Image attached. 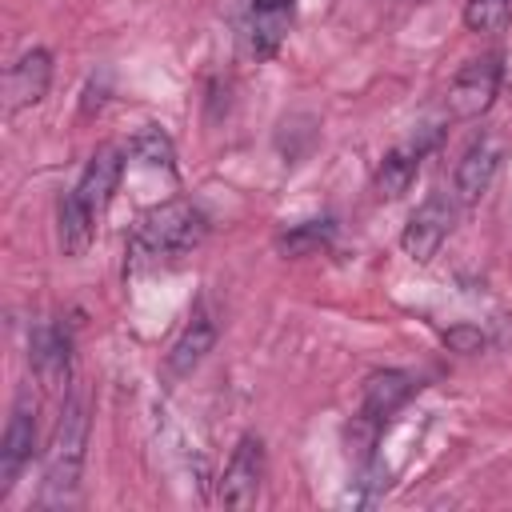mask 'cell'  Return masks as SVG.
<instances>
[{
	"instance_id": "4fadbf2b",
	"label": "cell",
	"mask_w": 512,
	"mask_h": 512,
	"mask_svg": "<svg viewBox=\"0 0 512 512\" xmlns=\"http://www.w3.org/2000/svg\"><path fill=\"white\" fill-rule=\"evenodd\" d=\"M96 236V212L84 204V196L72 188L56 204V240L64 256H84Z\"/></svg>"
},
{
	"instance_id": "ac0fdd59",
	"label": "cell",
	"mask_w": 512,
	"mask_h": 512,
	"mask_svg": "<svg viewBox=\"0 0 512 512\" xmlns=\"http://www.w3.org/2000/svg\"><path fill=\"white\" fill-rule=\"evenodd\" d=\"M512 20V0H464L468 32H500Z\"/></svg>"
},
{
	"instance_id": "d6986e66",
	"label": "cell",
	"mask_w": 512,
	"mask_h": 512,
	"mask_svg": "<svg viewBox=\"0 0 512 512\" xmlns=\"http://www.w3.org/2000/svg\"><path fill=\"white\" fill-rule=\"evenodd\" d=\"M444 344H448L452 352H464V356H472V352H480V348L488 344V336H484L476 324H452V328L444 332Z\"/></svg>"
},
{
	"instance_id": "2e32d148",
	"label": "cell",
	"mask_w": 512,
	"mask_h": 512,
	"mask_svg": "<svg viewBox=\"0 0 512 512\" xmlns=\"http://www.w3.org/2000/svg\"><path fill=\"white\" fill-rule=\"evenodd\" d=\"M128 152H132L140 164H148V168H164V172L176 168V148H172L168 132H160L156 124H144V128L128 140Z\"/></svg>"
},
{
	"instance_id": "52a82bcc",
	"label": "cell",
	"mask_w": 512,
	"mask_h": 512,
	"mask_svg": "<svg viewBox=\"0 0 512 512\" xmlns=\"http://www.w3.org/2000/svg\"><path fill=\"white\" fill-rule=\"evenodd\" d=\"M28 364L48 392H64L72 380V344L60 324H36L28 336Z\"/></svg>"
},
{
	"instance_id": "ffe728a7",
	"label": "cell",
	"mask_w": 512,
	"mask_h": 512,
	"mask_svg": "<svg viewBox=\"0 0 512 512\" xmlns=\"http://www.w3.org/2000/svg\"><path fill=\"white\" fill-rule=\"evenodd\" d=\"M260 8H292V0H256Z\"/></svg>"
},
{
	"instance_id": "9c48e42d",
	"label": "cell",
	"mask_w": 512,
	"mask_h": 512,
	"mask_svg": "<svg viewBox=\"0 0 512 512\" xmlns=\"http://www.w3.org/2000/svg\"><path fill=\"white\" fill-rule=\"evenodd\" d=\"M48 84H52V56L48 48H28L12 72H8V108L20 112V108H32L48 96Z\"/></svg>"
},
{
	"instance_id": "6da1fadb",
	"label": "cell",
	"mask_w": 512,
	"mask_h": 512,
	"mask_svg": "<svg viewBox=\"0 0 512 512\" xmlns=\"http://www.w3.org/2000/svg\"><path fill=\"white\" fill-rule=\"evenodd\" d=\"M204 232L208 220L192 200H164L136 220L132 248L140 256H184L204 240Z\"/></svg>"
},
{
	"instance_id": "9a60e30c",
	"label": "cell",
	"mask_w": 512,
	"mask_h": 512,
	"mask_svg": "<svg viewBox=\"0 0 512 512\" xmlns=\"http://www.w3.org/2000/svg\"><path fill=\"white\" fill-rule=\"evenodd\" d=\"M292 24V8H252V20H248V56L264 60L280 48L284 32Z\"/></svg>"
},
{
	"instance_id": "7c38bea8",
	"label": "cell",
	"mask_w": 512,
	"mask_h": 512,
	"mask_svg": "<svg viewBox=\"0 0 512 512\" xmlns=\"http://www.w3.org/2000/svg\"><path fill=\"white\" fill-rule=\"evenodd\" d=\"M120 176H124V152L120 148H96L88 168H84V176H80V184H76V192L100 216L112 204V196L120 188Z\"/></svg>"
},
{
	"instance_id": "e0dca14e",
	"label": "cell",
	"mask_w": 512,
	"mask_h": 512,
	"mask_svg": "<svg viewBox=\"0 0 512 512\" xmlns=\"http://www.w3.org/2000/svg\"><path fill=\"white\" fill-rule=\"evenodd\" d=\"M332 232H336L332 220H304V224L288 228V232L276 240V248H280L284 256H316L320 248H328Z\"/></svg>"
},
{
	"instance_id": "7a4b0ae2",
	"label": "cell",
	"mask_w": 512,
	"mask_h": 512,
	"mask_svg": "<svg viewBox=\"0 0 512 512\" xmlns=\"http://www.w3.org/2000/svg\"><path fill=\"white\" fill-rule=\"evenodd\" d=\"M84 452H88V408L84 400H64L60 420L52 428L48 452H44V488L48 496H72L84 472Z\"/></svg>"
},
{
	"instance_id": "30bf717a",
	"label": "cell",
	"mask_w": 512,
	"mask_h": 512,
	"mask_svg": "<svg viewBox=\"0 0 512 512\" xmlns=\"http://www.w3.org/2000/svg\"><path fill=\"white\" fill-rule=\"evenodd\" d=\"M496 168H500V148H496L492 140H476V144L460 156V164H456V172H452L456 200H460V204H476V200L492 188Z\"/></svg>"
},
{
	"instance_id": "5b68a950",
	"label": "cell",
	"mask_w": 512,
	"mask_h": 512,
	"mask_svg": "<svg viewBox=\"0 0 512 512\" xmlns=\"http://www.w3.org/2000/svg\"><path fill=\"white\" fill-rule=\"evenodd\" d=\"M452 220H456L452 200L440 196V192H432V196L408 216V224H404V232H400V248H404V256L416 260V264H428V260L440 252V244L448 240Z\"/></svg>"
},
{
	"instance_id": "8992f818",
	"label": "cell",
	"mask_w": 512,
	"mask_h": 512,
	"mask_svg": "<svg viewBox=\"0 0 512 512\" xmlns=\"http://www.w3.org/2000/svg\"><path fill=\"white\" fill-rule=\"evenodd\" d=\"M32 448H36V400L28 388H20L12 416H8V428H4V440H0V496L12 492L24 464L32 460Z\"/></svg>"
},
{
	"instance_id": "5bb4252c",
	"label": "cell",
	"mask_w": 512,
	"mask_h": 512,
	"mask_svg": "<svg viewBox=\"0 0 512 512\" xmlns=\"http://www.w3.org/2000/svg\"><path fill=\"white\" fill-rule=\"evenodd\" d=\"M420 156H424L420 144H400V148H392V152L376 164L372 192H376L380 200H400V196L412 188L416 172H420Z\"/></svg>"
},
{
	"instance_id": "3957f363",
	"label": "cell",
	"mask_w": 512,
	"mask_h": 512,
	"mask_svg": "<svg viewBox=\"0 0 512 512\" xmlns=\"http://www.w3.org/2000/svg\"><path fill=\"white\" fill-rule=\"evenodd\" d=\"M500 80H504V64H500L496 52L468 60V64L452 76V84H448V112H452L456 120H476V116H484V112L496 104V96H500Z\"/></svg>"
},
{
	"instance_id": "8fae6325",
	"label": "cell",
	"mask_w": 512,
	"mask_h": 512,
	"mask_svg": "<svg viewBox=\"0 0 512 512\" xmlns=\"http://www.w3.org/2000/svg\"><path fill=\"white\" fill-rule=\"evenodd\" d=\"M416 392V380L404 372V368H384V372H372L364 380V400H360V416L384 424L396 408L408 404V396Z\"/></svg>"
},
{
	"instance_id": "ba28073f",
	"label": "cell",
	"mask_w": 512,
	"mask_h": 512,
	"mask_svg": "<svg viewBox=\"0 0 512 512\" xmlns=\"http://www.w3.org/2000/svg\"><path fill=\"white\" fill-rule=\"evenodd\" d=\"M212 344H216V320H212L208 312H192V320L180 328V336L172 340V348H168V356H164L168 376H172V380L192 376V372L200 368V360L212 352Z\"/></svg>"
},
{
	"instance_id": "277c9868",
	"label": "cell",
	"mask_w": 512,
	"mask_h": 512,
	"mask_svg": "<svg viewBox=\"0 0 512 512\" xmlns=\"http://www.w3.org/2000/svg\"><path fill=\"white\" fill-rule=\"evenodd\" d=\"M260 480H264V440L260 436H240L224 472H220V484H216V500L224 508H248L256 504L260 496Z\"/></svg>"
}]
</instances>
